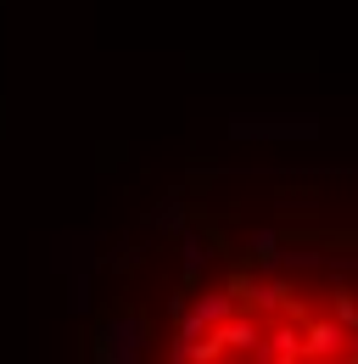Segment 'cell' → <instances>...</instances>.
Listing matches in <instances>:
<instances>
[{"mask_svg": "<svg viewBox=\"0 0 358 364\" xmlns=\"http://www.w3.org/2000/svg\"><path fill=\"white\" fill-rule=\"evenodd\" d=\"M258 342H264V325L252 314H229L224 325H213L202 342H196V364H207V359H252L258 353Z\"/></svg>", "mask_w": 358, "mask_h": 364, "instance_id": "cell-1", "label": "cell"}, {"mask_svg": "<svg viewBox=\"0 0 358 364\" xmlns=\"http://www.w3.org/2000/svg\"><path fill=\"white\" fill-rule=\"evenodd\" d=\"M229 314H241V297H235V286H229V291H202V297L190 303V314L179 319V336H185V342H202V336H207L213 325H224Z\"/></svg>", "mask_w": 358, "mask_h": 364, "instance_id": "cell-3", "label": "cell"}, {"mask_svg": "<svg viewBox=\"0 0 358 364\" xmlns=\"http://www.w3.org/2000/svg\"><path fill=\"white\" fill-rule=\"evenodd\" d=\"M303 348H308V319L297 314V303L291 309H280V325L264 331V342H258V364H297L303 359Z\"/></svg>", "mask_w": 358, "mask_h": 364, "instance_id": "cell-2", "label": "cell"}, {"mask_svg": "<svg viewBox=\"0 0 358 364\" xmlns=\"http://www.w3.org/2000/svg\"><path fill=\"white\" fill-rule=\"evenodd\" d=\"M252 258H274V235H268V230L252 235Z\"/></svg>", "mask_w": 358, "mask_h": 364, "instance_id": "cell-7", "label": "cell"}, {"mask_svg": "<svg viewBox=\"0 0 358 364\" xmlns=\"http://www.w3.org/2000/svg\"><path fill=\"white\" fill-rule=\"evenodd\" d=\"M235 297H241L252 314H258V309H274V314L291 309V286H286V280H246V274H241V280H235Z\"/></svg>", "mask_w": 358, "mask_h": 364, "instance_id": "cell-5", "label": "cell"}, {"mask_svg": "<svg viewBox=\"0 0 358 364\" xmlns=\"http://www.w3.org/2000/svg\"><path fill=\"white\" fill-rule=\"evenodd\" d=\"M202 264H207V252H202V241H196V235H185V269L196 274Z\"/></svg>", "mask_w": 358, "mask_h": 364, "instance_id": "cell-6", "label": "cell"}, {"mask_svg": "<svg viewBox=\"0 0 358 364\" xmlns=\"http://www.w3.org/2000/svg\"><path fill=\"white\" fill-rule=\"evenodd\" d=\"M347 342H353V325L342 314L308 319V348H303V359H347Z\"/></svg>", "mask_w": 358, "mask_h": 364, "instance_id": "cell-4", "label": "cell"}]
</instances>
